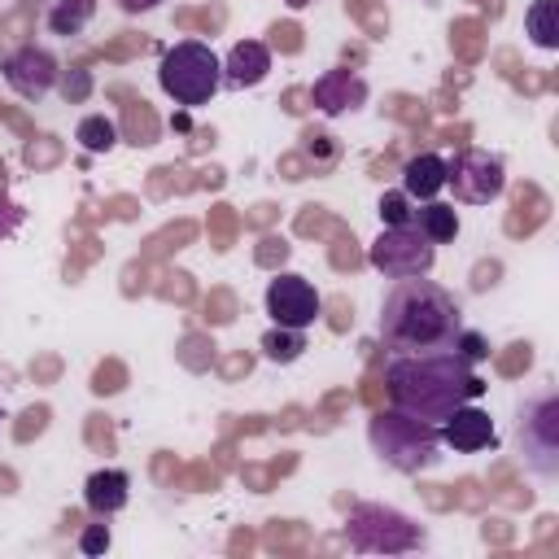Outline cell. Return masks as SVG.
Segmentation results:
<instances>
[{
    "label": "cell",
    "instance_id": "1",
    "mask_svg": "<svg viewBox=\"0 0 559 559\" xmlns=\"http://www.w3.org/2000/svg\"><path fill=\"white\" fill-rule=\"evenodd\" d=\"M389 402L415 419L441 424L463 402H476L489 384L472 371V362L454 349H428V354H397L384 367Z\"/></svg>",
    "mask_w": 559,
    "mask_h": 559
},
{
    "label": "cell",
    "instance_id": "2",
    "mask_svg": "<svg viewBox=\"0 0 559 559\" xmlns=\"http://www.w3.org/2000/svg\"><path fill=\"white\" fill-rule=\"evenodd\" d=\"M459 328H463V306L437 280L424 275L393 280V288L380 301V341L393 354L450 349Z\"/></svg>",
    "mask_w": 559,
    "mask_h": 559
},
{
    "label": "cell",
    "instance_id": "3",
    "mask_svg": "<svg viewBox=\"0 0 559 559\" xmlns=\"http://www.w3.org/2000/svg\"><path fill=\"white\" fill-rule=\"evenodd\" d=\"M367 441L380 454V463H389L393 472H428L441 463V428L428 419H415L406 411H376L367 424Z\"/></svg>",
    "mask_w": 559,
    "mask_h": 559
},
{
    "label": "cell",
    "instance_id": "4",
    "mask_svg": "<svg viewBox=\"0 0 559 559\" xmlns=\"http://www.w3.org/2000/svg\"><path fill=\"white\" fill-rule=\"evenodd\" d=\"M157 83L175 105L197 109V105H210L214 92L223 87V61L210 44L179 39L175 48H166V57L157 66Z\"/></svg>",
    "mask_w": 559,
    "mask_h": 559
},
{
    "label": "cell",
    "instance_id": "5",
    "mask_svg": "<svg viewBox=\"0 0 559 559\" xmlns=\"http://www.w3.org/2000/svg\"><path fill=\"white\" fill-rule=\"evenodd\" d=\"M515 450L533 476H542V480L559 476V393L555 389H537L520 402Z\"/></svg>",
    "mask_w": 559,
    "mask_h": 559
},
{
    "label": "cell",
    "instance_id": "6",
    "mask_svg": "<svg viewBox=\"0 0 559 559\" xmlns=\"http://www.w3.org/2000/svg\"><path fill=\"white\" fill-rule=\"evenodd\" d=\"M345 542L358 555H406L424 546V528L384 502H358L345 515Z\"/></svg>",
    "mask_w": 559,
    "mask_h": 559
},
{
    "label": "cell",
    "instance_id": "7",
    "mask_svg": "<svg viewBox=\"0 0 559 559\" xmlns=\"http://www.w3.org/2000/svg\"><path fill=\"white\" fill-rule=\"evenodd\" d=\"M367 262H371L384 280L428 275V271H432V262H437V245H432L415 223H397V227H384V231L371 240Z\"/></svg>",
    "mask_w": 559,
    "mask_h": 559
},
{
    "label": "cell",
    "instance_id": "8",
    "mask_svg": "<svg viewBox=\"0 0 559 559\" xmlns=\"http://www.w3.org/2000/svg\"><path fill=\"white\" fill-rule=\"evenodd\" d=\"M445 188L463 205H489L507 188V166L489 148H463L454 153V162H445Z\"/></svg>",
    "mask_w": 559,
    "mask_h": 559
},
{
    "label": "cell",
    "instance_id": "9",
    "mask_svg": "<svg viewBox=\"0 0 559 559\" xmlns=\"http://www.w3.org/2000/svg\"><path fill=\"white\" fill-rule=\"evenodd\" d=\"M4 83L22 96V100H44L52 87H57V79H61V66H57V57L48 52V48H39V44H22V48H13L9 57H4Z\"/></svg>",
    "mask_w": 559,
    "mask_h": 559
},
{
    "label": "cell",
    "instance_id": "10",
    "mask_svg": "<svg viewBox=\"0 0 559 559\" xmlns=\"http://www.w3.org/2000/svg\"><path fill=\"white\" fill-rule=\"evenodd\" d=\"M323 301H319V288L306 280V275H275L266 284V314L280 323V328H310L319 319Z\"/></svg>",
    "mask_w": 559,
    "mask_h": 559
},
{
    "label": "cell",
    "instance_id": "11",
    "mask_svg": "<svg viewBox=\"0 0 559 559\" xmlns=\"http://www.w3.org/2000/svg\"><path fill=\"white\" fill-rule=\"evenodd\" d=\"M498 437H493V419L489 411L463 402L459 411H450L441 419V445H450L454 454H476V450H489Z\"/></svg>",
    "mask_w": 559,
    "mask_h": 559
},
{
    "label": "cell",
    "instance_id": "12",
    "mask_svg": "<svg viewBox=\"0 0 559 559\" xmlns=\"http://www.w3.org/2000/svg\"><path fill=\"white\" fill-rule=\"evenodd\" d=\"M310 100L319 105V114L336 118V114H345V109L367 105V83H362V74H354V70L336 66V70H323V74L314 79Z\"/></svg>",
    "mask_w": 559,
    "mask_h": 559
},
{
    "label": "cell",
    "instance_id": "13",
    "mask_svg": "<svg viewBox=\"0 0 559 559\" xmlns=\"http://www.w3.org/2000/svg\"><path fill=\"white\" fill-rule=\"evenodd\" d=\"M271 74V48L262 39H236L223 57V83L227 87H258Z\"/></svg>",
    "mask_w": 559,
    "mask_h": 559
},
{
    "label": "cell",
    "instance_id": "14",
    "mask_svg": "<svg viewBox=\"0 0 559 559\" xmlns=\"http://www.w3.org/2000/svg\"><path fill=\"white\" fill-rule=\"evenodd\" d=\"M127 498H131V476L122 467H100L83 485V502L92 515H118L127 507Z\"/></svg>",
    "mask_w": 559,
    "mask_h": 559
},
{
    "label": "cell",
    "instance_id": "15",
    "mask_svg": "<svg viewBox=\"0 0 559 559\" xmlns=\"http://www.w3.org/2000/svg\"><path fill=\"white\" fill-rule=\"evenodd\" d=\"M445 188V157L437 153H415L402 166V192L411 201H437V192Z\"/></svg>",
    "mask_w": 559,
    "mask_h": 559
},
{
    "label": "cell",
    "instance_id": "16",
    "mask_svg": "<svg viewBox=\"0 0 559 559\" xmlns=\"http://www.w3.org/2000/svg\"><path fill=\"white\" fill-rule=\"evenodd\" d=\"M411 223H415L432 245H445V240L459 236V210H454V205H441V201H424Z\"/></svg>",
    "mask_w": 559,
    "mask_h": 559
},
{
    "label": "cell",
    "instance_id": "17",
    "mask_svg": "<svg viewBox=\"0 0 559 559\" xmlns=\"http://www.w3.org/2000/svg\"><path fill=\"white\" fill-rule=\"evenodd\" d=\"M524 35L537 48H559V0H533L524 13Z\"/></svg>",
    "mask_w": 559,
    "mask_h": 559
},
{
    "label": "cell",
    "instance_id": "18",
    "mask_svg": "<svg viewBox=\"0 0 559 559\" xmlns=\"http://www.w3.org/2000/svg\"><path fill=\"white\" fill-rule=\"evenodd\" d=\"M96 13V0H57L48 13V31L52 35H79Z\"/></svg>",
    "mask_w": 559,
    "mask_h": 559
},
{
    "label": "cell",
    "instance_id": "19",
    "mask_svg": "<svg viewBox=\"0 0 559 559\" xmlns=\"http://www.w3.org/2000/svg\"><path fill=\"white\" fill-rule=\"evenodd\" d=\"M301 349H306V332H301V328H280V323H275V328L262 336L266 362H297Z\"/></svg>",
    "mask_w": 559,
    "mask_h": 559
},
{
    "label": "cell",
    "instance_id": "20",
    "mask_svg": "<svg viewBox=\"0 0 559 559\" xmlns=\"http://www.w3.org/2000/svg\"><path fill=\"white\" fill-rule=\"evenodd\" d=\"M74 140H79L87 153H109V148L118 144V127H114V118H105V114H87V118L74 127Z\"/></svg>",
    "mask_w": 559,
    "mask_h": 559
},
{
    "label": "cell",
    "instance_id": "21",
    "mask_svg": "<svg viewBox=\"0 0 559 559\" xmlns=\"http://www.w3.org/2000/svg\"><path fill=\"white\" fill-rule=\"evenodd\" d=\"M411 218H415V210H411V197L402 188L380 197V223L384 227H397V223H411Z\"/></svg>",
    "mask_w": 559,
    "mask_h": 559
},
{
    "label": "cell",
    "instance_id": "22",
    "mask_svg": "<svg viewBox=\"0 0 559 559\" xmlns=\"http://www.w3.org/2000/svg\"><path fill=\"white\" fill-rule=\"evenodd\" d=\"M454 354H463L467 362H480V358H489V341L480 336V332H472V328H459V336H454V345H450Z\"/></svg>",
    "mask_w": 559,
    "mask_h": 559
},
{
    "label": "cell",
    "instance_id": "23",
    "mask_svg": "<svg viewBox=\"0 0 559 559\" xmlns=\"http://www.w3.org/2000/svg\"><path fill=\"white\" fill-rule=\"evenodd\" d=\"M79 550L83 555H105L109 550V524H87L79 533Z\"/></svg>",
    "mask_w": 559,
    "mask_h": 559
},
{
    "label": "cell",
    "instance_id": "24",
    "mask_svg": "<svg viewBox=\"0 0 559 559\" xmlns=\"http://www.w3.org/2000/svg\"><path fill=\"white\" fill-rule=\"evenodd\" d=\"M57 83H61V96H66V100H83V96L92 92V79H87L83 70H74V74L66 70V74H61Z\"/></svg>",
    "mask_w": 559,
    "mask_h": 559
},
{
    "label": "cell",
    "instance_id": "25",
    "mask_svg": "<svg viewBox=\"0 0 559 559\" xmlns=\"http://www.w3.org/2000/svg\"><path fill=\"white\" fill-rule=\"evenodd\" d=\"M22 218H26V210H22V205L0 201V240H4V236H13V231L22 227Z\"/></svg>",
    "mask_w": 559,
    "mask_h": 559
},
{
    "label": "cell",
    "instance_id": "26",
    "mask_svg": "<svg viewBox=\"0 0 559 559\" xmlns=\"http://www.w3.org/2000/svg\"><path fill=\"white\" fill-rule=\"evenodd\" d=\"M118 4H122L127 13H144V9H157L162 0H118Z\"/></svg>",
    "mask_w": 559,
    "mask_h": 559
},
{
    "label": "cell",
    "instance_id": "27",
    "mask_svg": "<svg viewBox=\"0 0 559 559\" xmlns=\"http://www.w3.org/2000/svg\"><path fill=\"white\" fill-rule=\"evenodd\" d=\"M288 4H293V9H306V4H310V0H288Z\"/></svg>",
    "mask_w": 559,
    "mask_h": 559
}]
</instances>
